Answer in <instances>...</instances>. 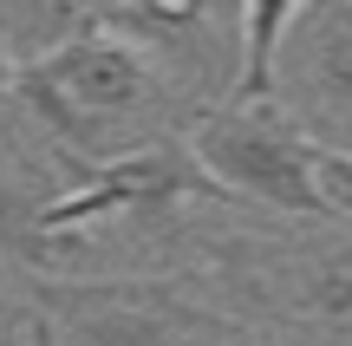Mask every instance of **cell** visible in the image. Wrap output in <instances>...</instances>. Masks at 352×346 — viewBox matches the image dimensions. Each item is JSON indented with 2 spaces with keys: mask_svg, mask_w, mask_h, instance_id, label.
Instances as JSON below:
<instances>
[{
  "mask_svg": "<svg viewBox=\"0 0 352 346\" xmlns=\"http://www.w3.org/2000/svg\"><path fill=\"white\" fill-rule=\"evenodd\" d=\"M13 105L46 131L59 164H111L138 144L189 131L196 118V98H183L131 39L104 33L98 20L59 52L26 59L13 78Z\"/></svg>",
  "mask_w": 352,
  "mask_h": 346,
  "instance_id": "6da1fadb",
  "label": "cell"
},
{
  "mask_svg": "<svg viewBox=\"0 0 352 346\" xmlns=\"http://www.w3.org/2000/svg\"><path fill=\"white\" fill-rule=\"evenodd\" d=\"M215 288L228 294L235 321L307 327L352 346V235L300 229V235H196Z\"/></svg>",
  "mask_w": 352,
  "mask_h": 346,
  "instance_id": "7a4b0ae2",
  "label": "cell"
},
{
  "mask_svg": "<svg viewBox=\"0 0 352 346\" xmlns=\"http://www.w3.org/2000/svg\"><path fill=\"white\" fill-rule=\"evenodd\" d=\"M189 151L202 157L215 183L235 203H261L294 222H333L327 190H320V144L294 125L287 105L235 111V105H196L189 118Z\"/></svg>",
  "mask_w": 352,
  "mask_h": 346,
  "instance_id": "3957f363",
  "label": "cell"
},
{
  "mask_svg": "<svg viewBox=\"0 0 352 346\" xmlns=\"http://www.w3.org/2000/svg\"><path fill=\"white\" fill-rule=\"evenodd\" d=\"M65 170H72V190L46 196V209H39L52 242H85L91 222H111V216L164 229L183 203L235 209V196L202 170L189 138H157V144H138V151L111 157V164H65Z\"/></svg>",
  "mask_w": 352,
  "mask_h": 346,
  "instance_id": "277c9868",
  "label": "cell"
},
{
  "mask_svg": "<svg viewBox=\"0 0 352 346\" xmlns=\"http://www.w3.org/2000/svg\"><path fill=\"white\" fill-rule=\"evenodd\" d=\"M33 281V314H46L59 346H189L215 321L183 274H72Z\"/></svg>",
  "mask_w": 352,
  "mask_h": 346,
  "instance_id": "5b68a950",
  "label": "cell"
},
{
  "mask_svg": "<svg viewBox=\"0 0 352 346\" xmlns=\"http://www.w3.org/2000/svg\"><path fill=\"white\" fill-rule=\"evenodd\" d=\"M280 98L320 151H352V0L300 7L280 52Z\"/></svg>",
  "mask_w": 352,
  "mask_h": 346,
  "instance_id": "8992f818",
  "label": "cell"
},
{
  "mask_svg": "<svg viewBox=\"0 0 352 346\" xmlns=\"http://www.w3.org/2000/svg\"><path fill=\"white\" fill-rule=\"evenodd\" d=\"M91 20L104 26V33L131 39L138 52H157V59L176 72V91L183 98H196V91H222V26H235L241 13L215 7V0H183V7H157V0H131V7H91Z\"/></svg>",
  "mask_w": 352,
  "mask_h": 346,
  "instance_id": "52a82bcc",
  "label": "cell"
},
{
  "mask_svg": "<svg viewBox=\"0 0 352 346\" xmlns=\"http://www.w3.org/2000/svg\"><path fill=\"white\" fill-rule=\"evenodd\" d=\"M294 20H300V7H287V0L241 7V20H235V78H228V98H215V105H235V111L280 105V52H287Z\"/></svg>",
  "mask_w": 352,
  "mask_h": 346,
  "instance_id": "ba28073f",
  "label": "cell"
},
{
  "mask_svg": "<svg viewBox=\"0 0 352 346\" xmlns=\"http://www.w3.org/2000/svg\"><path fill=\"white\" fill-rule=\"evenodd\" d=\"M39 209H46V196H39L33 183L0 177V261L39 274V281H72V268H85L91 248L85 242H52Z\"/></svg>",
  "mask_w": 352,
  "mask_h": 346,
  "instance_id": "9c48e42d",
  "label": "cell"
},
{
  "mask_svg": "<svg viewBox=\"0 0 352 346\" xmlns=\"http://www.w3.org/2000/svg\"><path fill=\"white\" fill-rule=\"evenodd\" d=\"M320 190H327V209L352 222V151H327L320 157Z\"/></svg>",
  "mask_w": 352,
  "mask_h": 346,
  "instance_id": "30bf717a",
  "label": "cell"
},
{
  "mask_svg": "<svg viewBox=\"0 0 352 346\" xmlns=\"http://www.w3.org/2000/svg\"><path fill=\"white\" fill-rule=\"evenodd\" d=\"M189 346H267L261 334H254V327L248 321H235V314H215V321L209 327H202V334L196 340H189Z\"/></svg>",
  "mask_w": 352,
  "mask_h": 346,
  "instance_id": "8fae6325",
  "label": "cell"
},
{
  "mask_svg": "<svg viewBox=\"0 0 352 346\" xmlns=\"http://www.w3.org/2000/svg\"><path fill=\"white\" fill-rule=\"evenodd\" d=\"M26 346H59L52 321H46V314H33V307H26Z\"/></svg>",
  "mask_w": 352,
  "mask_h": 346,
  "instance_id": "7c38bea8",
  "label": "cell"
},
{
  "mask_svg": "<svg viewBox=\"0 0 352 346\" xmlns=\"http://www.w3.org/2000/svg\"><path fill=\"white\" fill-rule=\"evenodd\" d=\"M13 78H20V59H13L7 33H0V98H13Z\"/></svg>",
  "mask_w": 352,
  "mask_h": 346,
  "instance_id": "4fadbf2b",
  "label": "cell"
}]
</instances>
